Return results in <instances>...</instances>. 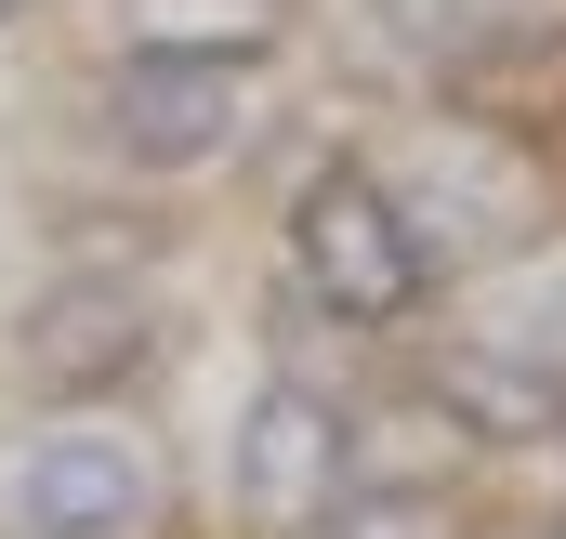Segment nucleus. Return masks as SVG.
Returning a JSON list of instances; mask_svg holds the SVG:
<instances>
[{"label":"nucleus","mask_w":566,"mask_h":539,"mask_svg":"<svg viewBox=\"0 0 566 539\" xmlns=\"http://www.w3.org/2000/svg\"><path fill=\"white\" fill-rule=\"evenodd\" d=\"M329 539H448V514L409 500V487H343L329 500Z\"/></svg>","instance_id":"6e6552de"},{"label":"nucleus","mask_w":566,"mask_h":539,"mask_svg":"<svg viewBox=\"0 0 566 539\" xmlns=\"http://www.w3.org/2000/svg\"><path fill=\"white\" fill-rule=\"evenodd\" d=\"M145 461L119 434H53V447H27L13 461V539H119L145 527Z\"/></svg>","instance_id":"20e7f679"},{"label":"nucleus","mask_w":566,"mask_h":539,"mask_svg":"<svg viewBox=\"0 0 566 539\" xmlns=\"http://www.w3.org/2000/svg\"><path fill=\"white\" fill-rule=\"evenodd\" d=\"M303 0H119V40L133 53H198V66H264Z\"/></svg>","instance_id":"423d86ee"},{"label":"nucleus","mask_w":566,"mask_h":539,"mask_svg":"<svg viewBox=\"0 0 566 539\" xmlns=\"http://www.w3.org/2000/svg\"><path fill=\"white\" fill-rule=\"evenodd\" d=\"M106 119L145 171H198L224 145H251V66H198V53H119Z\"/></svg>","instance_id":"f03ea898"},{"label":"nucleus","mask_w":566,"mask_h":539,"mask_svg":"<svg viewBox=\"0 0 566 539\" xmlns=\"http://www.w3.org/2000/svg\"><path fill=\"white\" fill-rule=\"evenodd\" d=\"M13 13H27V0H0V27H13Z\"/></svg>","instance_id":"1a4fd4ad"},{"label":"nucleus","mask_w":566,"mask_h":539,"mask_svg":"<svg viewBox=\"0 0 566 539\" xmlns=\"http://www.w3.org/2000/svg\"><path fill=\"white\" fill-rule=\"evenodd\" d=\"M145 289H106V276H80V289H53V303H27V329H13V369L40 382V395H106L119 369L145 356Z\"/></svg>","instance_id":"39448f33"},{"label":"nucleus","mask_w":566,"mask_h":539,"mask_svg":"<svg viewBox=\"0 0 566 539\" xmlns=\"http://www.w3.org/2000/svg\"><path fill=\"white\" fill-rule=\"evenodd\" d=\"M434 395L474 408L488 434H541V421H554V382H541V369H514V356H448V369H434Z\"/></svg>","instance_id":"0eeeda50"},{"label":"nucleus","mask_w":566,"mask_h":539,"mask_svg":"<svg viewBox=\"0 0 566 539\" xmlns=\"http://www.w3.org/2000/svg\"><path fill=\"white\" fill-rule=\"evenodd\" d=\"M343 461H356V421L329 395H303V382H277V395L251 408V434H238V500L264 527H329Z\"/></svg>","instance_id":"7ed1b4c3"},{"label":"nucleus","mask_w":566,"mask_h":539,"mask_svg":"<svg viewBox=\"0 0 566 539\" xmlns=\"http://www.w3.org/2000/svg\"><path fill=\"white\" fill-rule=\"evenodd\" d=\"M290 264H303V289L329 316H356V329H396L422 303V237H409V211L369 171H316L290 198Z\"/></svg>","instance_id":"f257e3e1"}]
</instances>
